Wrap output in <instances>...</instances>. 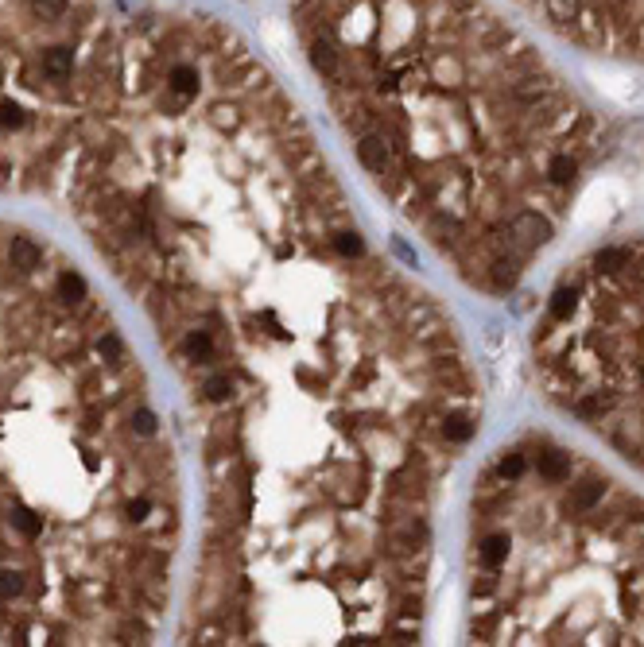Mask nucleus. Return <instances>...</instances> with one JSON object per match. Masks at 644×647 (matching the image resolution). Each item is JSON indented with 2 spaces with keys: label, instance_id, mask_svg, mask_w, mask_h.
Instances as JSON below:
<instances>
[{
  "label": "nucleus",
  "instance_id": "1",
  "mask_svg": "<svg viewBox=\"0 0 644 647\" xmlns=\"http://www.w3.org/2000/svg\"><path fill=\"white\" fill-rule=\"evenodd\" d=\"M66 179L202 431L187 639L416 644L481 380L299 109L221 24L144 16Z\"/></svg>",
  "mask_w": 644,
  "mask_h": 647
},
{
  "label": "nucleus",
  "instance_id": "2",
  "mask_svg": "<svg viewBox=\"0 0 644 647\" xmlns=\"http://www.w3.org/2000/svg\"><path fill=\"white\" fill-rule=\"evenodd\" d=\"M179 543L140 360L55 244L0 221V644H148Z\"/></svg>",
  "mask_w": 644,
  "mask_h": 647
},
{
  "label": "nucleus",
  "instance_id": "3",
  "mask_svg": "<svg viewBox=\"0 0 644 647\" xmlns=\"http://www.w3.org/2000/svg\"><path fill=\"white\" fill-rule=\"evenodd\" d=\"M369 182L466 287L508 295L602 159L598 113L493 0H291Z\"/></svg>",
  "mask_w": 644,
  "mask_h": 647
},
{
  "label": "nucleus",
  "instance_id": "4",
  "mask_svg": "<svg viewBox=\"0 0 644 647\" xmlns=\"http://www.w3.org/2000/svg\"><path fill=\"white\" fill-rule=\"evenodd\" d=\"M466 636L644 647V496L555 434L497 446L470 493Z\"/></svg>",
  "mask_w": 644,
  "mask_h": 647
},
{
  "label": "nucleus",
  "instance_id": "5",
  "mask_svg": "<svg viewBox=\"0 0 644 647\" xmlns=\"http://www.w3.org/2000/svg\"><path fill=\"white\" fill-rule=\"evenodd\" d=\"M544 399L644 477V237L582 252L532 330Z\"/></svg>",
  "mask_w": 644,
  "mask_h": 647
},
{
  "label": "nucleus",
  "instance_id": "6",
  "mask_svg": "<svg viewBox=\"0 0 644 647\" xmlns=\"http://www.w3.org/2000/svg\"><path fill=\"white\" fill-rule=\"evenodd\" d=\"M117 54L93 0H0V190L66 179Z\"/></svg>",
  "mask_w": 644,
  "mask_h": 647
},
{
  "label": "nucleus",
  "instance_id": "7",
  "mask_svg": "<svg viewBox=\"0 0 644 647\" xmlns=\"http://www.w3.org/2000/svg\"><path fill=\"white\" fill-rule=\"evenodd\" d=\"M559 43L586 54L644 63V0H508Z\"/></svg>",
  "mask_w": 644,
  "mask_h": 647
}]
</instances>
